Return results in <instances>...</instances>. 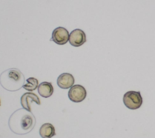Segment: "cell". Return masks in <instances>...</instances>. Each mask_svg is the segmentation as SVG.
<instances>
[{
  "label": "cell",
  "mask_w": 155,
  "mask_h": 138,
  "mask_svg": "<svg viewBox=\"0 0 155 138\" xmlns=\"http://www.w3.org/2000/svg\"><path fill=\"white\" fill-rule=\"evenodd\" d=\"M10 130L16 134H24L30 131L35 125V118L31 113L19 109L14 112L9 119Z\"/></svg>",
  "instance_id": "cell-1"
},
{
  "label": "cell",
  "mask_w": 155,
  "mask_h": 138,
  "mask_svg": "<svg viewBox=\"0 0 155 138\" xmlns=\"http://www.w3.org/2000/svg\"><path fill=\"white\" fill-rule=\"evenodd\" d=\"M39 94L43 97H49L53 93V87L51 83L48 82H41L38 87Z\"/></svg>",
  "instance_id": "cell-9"
},
{
  "label": "cell",
  "mask_w": 155,
  "mask_h": 138,
  "mask_svg": "<svg viewBox=\"0 0 155 138\" xmlns=\"http://www.w3.org/2000/svg\"><path fill=\"white\" fill-rule=\"evenodd\" d=\"M24 76L17 68H10L2 72L0 76V84L5 90L15 91L24 85Z\"/></svg>",
  "instance_id": "cell-2"
},
{
  "label": "cell",
  "mask_w": 155,
  "mask_h": 138,
  "mask_svg": "<svg viewBox=\"0 0 155 138\" xmlns=\"http://www.w3.org/2000/svg\"><path fill=\"white\" fill-rule=\"evenodd\" d=\"M35 102L38 105L41 104V101L39 97L33 93H25L21 97V104L22 108L28 112H31V103Z\"/></svg>",
  "instance_id": "cell-7"
},
{
  "label": "cell",
  "mask_w": 155,
  "mask_h": 138,
  "mask_svg": "<svg viewBox=\"0 0 155 138\" xmlns=\"http://www.w3.org/2000/svg\"><path fill=\"white\" fill-rule=\"evenodd\" d=\"M27 83L22 87L29 91H32L38 87V80L35 77H29L26 80Z\"/></svg>",
  "instance_id": "cell-11"
},
{
  "label": "cell",
  "mask_w": 155,
  "mask_h": 138,
  "mask_svg": "<svg viewBox=\"0 0 155 138\" xmlns=\"http://www.w3.org/2000/svg\"><path fill=\"white\" fill-rule=\"evenodd\" d=\"M69 33L66 28L59 27L53 31L50 41H53L58 45H64L69 40Z\"/></svg>",
  "instance_id": "cell-5"
},
{
  "label": "cell",
  "mask_w": 155,
  "mask_h": 138,
  "mask_svg": "<svg viewBox=\"0 0 155 138\" xmlns=\"http://www.w3.org/2000/svg\"><path fill=\"white\" fill-rule=\"evenodd\" d=\"M68 41L72 46L80 47L86 42L85 33L83 30L76 28L70 33Z\"/></svg>",
  "instance_id": "cell-6"
},
{
  "label": "cell",
  "mask_w": 155,
  "mask_h": 138,
  "mask_svg": "<svg viewBox=\"0 0 155 138\" xmlns=\"http://www.w3.org/2000/svg\"><path fill=\"white\" fill-rule=\"evenodd\" d=\"M68 97L72 102H81L83 101L87 96L85 88L81 85H73L68 91Z\"/></svg>",
  "instance_id": "cell-4"
},
{
  "label": "cell",
  "mask_w": 155,
  "mask_h": 138,
  "mask_svg": "<svg viewBox=\"0 0 155 138\" xmlns=\"http://www.w3.org/2000/svg\"><path fill=\"white\" fill-rule=\"evenodd\" d=\"M74 83V79L72 74L64 73L59 76L57 79L58 85L62 89H68L71 88Z\"/></svg>",
  "instance_id": "cell-8"
},
{
  "label": "cell",
  "mask_w": 155,
  "mask_h": 138,
  "mask_svg": "<svg viewBox=\"0 0 155 138\" xmlns=\"http://www.w3.org/2000/svg\"><path fill=\"white\" fill-rule=\"evenodd\" d=\"M39 134L42 138H51L56 135L54 127L51 123H45L39 129Z\"/></svg>",
  "instance_id": "cell-10"
},
{
  "label": "cell",
  "mask_w": 155,
  "mask_h": 138,
  "mask_svg": "<svg viewBox=\"0 0 155 138\" xmlns=\"http://www.w3.org/2000/svg\"><path fill=\"white\" fill-rule=\"evenodd\" d=\"M0 105H1V100H0Z\"/></svg>",
  "instance_id": "cell-12"
},
{
  "label": "cell",
  "mask_w": 155,
  "mask_h": 138,
  "mask_svg": "<svg viewBox=\"0 0 155 138\" xmlns=\"http://www.w3.org/2000/svg\"><path fill=\"white\" fill-rule=\"evenodd\" d=\"M142 97L140 91H128L123 97V102L128 109L136 110L139 108L142 104Z\"/></svg>",
  "instance_id": "cell-3"
}]
</instances>
